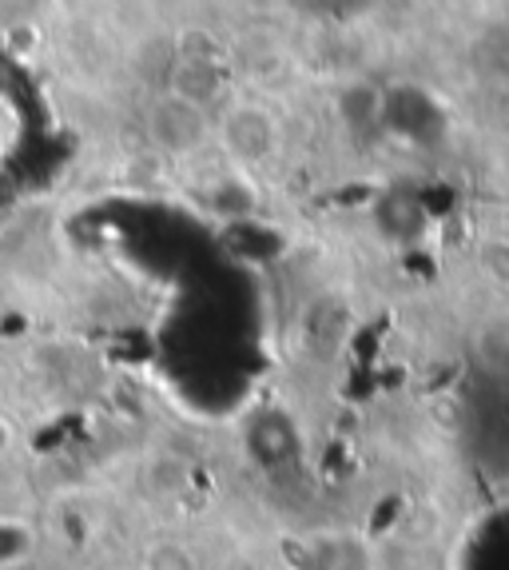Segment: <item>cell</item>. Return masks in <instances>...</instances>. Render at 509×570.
Listing matches in <instances>:
<instances>
[{
  "instance_id": "6da1fadb",
  "label": "cell",
  "mask_w": 509,
  "mask_h": 570,
  "mask_svg": "<svg viewBox=\"0 0 509 570\" xmlns=\"http://www.w3.org/2000/svg\"><path fill=\"white\" fill-rule=\"evenodd\" d=\"M143 136L156 153L171 156V160H188L216 140V116L208 112L203 96L188 92V88H168V92L151 96L143 108Z\"/></svg>"
},
{
  "instance_id": "7a4b0ae2",
  "label": "cell",
  "mask_w": 509,
  "mask_h": 570,
  "mask_svg": "<svg viewBox=\"0 0 509 570\" xmlns=\"http://www.w3.org/2000/svg\"><path fill=\"white\" fill-rule=\"evenodd\" d=\"M216 144L239 168H263L283 148V124L259 100H236L216 116Z\"/></svg>"
},
{
  "instance_id": "3957f363",
  "label": "cell",
  "mask_w": 509,
  "mask_h": 570,
  "mask_svg": "<svg viewBox=\"0 0 509 570\" xmlns=\"http://www.w3.org/2000/svg\"><path fill=\"white\" fill-rule=\"evenodd\" d=\"M40 547L37 523L20 519V514H0V570H20L32 562Z\"/></svg>"
},
{
  "instance_id": "277c9868",
  "label": "cell",
  "mask_w": 509,
  "mask_h": 570,
  "mask_svg": "<svg viewBox=\"0 0 509 570\" xmlns=\"http://www.w3.org/2000/svg\"><path fill=\"white\" fill-rule=\"evenodd\" d=\"M140 570H203V562L183 539L160 534L140 547Z\"/></svg>"
},
{
  "instance_id": "5b68a950",
  "label": "cell",
  "mask_w": 509,
  "mask_h": 570,
  "mask_svg": "<svg viewBox=\"0 0 509 570\" xmlns=\"http://www.w3.org/2000/svg\"><path fill=\"white\" fill-rule=\"evenodd\" d=\"M473 352H478V360L490 371L509 375V312L490 315V320L478 327V335H473Z\"/></svg>"
},
{
  "instance_id": "8992f818",
  "label": "cell",
  "mask_w": 509,
  "mask_h": 570,
  "mask_svg": "<svg viewBox=\"0 0 509 570\" xmlns=\"http://www.w3.org/2000/svg\"><path fill=\"white\" fill-rule=\"evenodd\" d=\"M311 570H370V562H367V554L355 547V542L339 539V542H327V547L315 554Z\"/></svg>"
},
{
  "instance_id": "52a82bcc",
  "label": "cell",
  "mask_w": 509,
  "mask_h": 570,
  "mask_svg": "<svg viewBox=\"0 0 509 570\" xmlns=\"http://www.w3.org/2000/svg\"><path fill=\"white\" fill-rule=\"evenodd\" d=\"M481 267L498 284H509V239H490V244L481 247Z\"/></svg>"
},
{
  "instance_id": "ba28073f",
  "label": "cell",
  "mask_w": 509,
  "mask_h": 570,
  "mask_svg": "<svg viewBox=\"0 0 509 570\" xmlns=\"http://www.w3.org/2000/svg\"><path fill=\"white\" fill-rule=\"evenodd\" d=\"M12 443H17V431H12V423L4 415H0V459L9 455L12 451Z\"/></svg>"
}]
</instances>
